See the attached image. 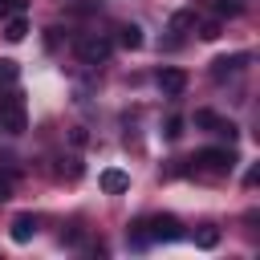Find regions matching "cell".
Returning <instances> with one entry per match:
<instances>
[{
	"instance_id": "obj_1",
	"label": "cell",
	"mask_w": 260,
	"mask_h": 260,
	"mask_svg": "<svg viewBox=\"0 0 260 260\" xmlns=\"http://www.w3.org/2000/svg\"><path fill=\"white\" fill-rule=\"evenodd\" d=\"M171 244V240H183V223L175 215H146L130 228V244L134 248H146V244Z\"/></svg>"
},
{
	"instance_id": "obj_2",
	"label": "cell",
	"mask_w": 260,
	"mask_h": 260,
	"mask_svg": "<svg viewBox=\"0 0 260 260\" xmlns=\"http://www.w3.org/2000/svg\"><path fill=\"white\" fill-rule=\"evenodd\" d=\"M236 162L240 158H236L232 146H207V150L195 154V171H203V175H232Z\"/></svg>"
},
{
	"instance_id": "obj_3",
	"label": "cell",
	"mask_w": 260,
	"mask_h": 260,
	"mask_svg": "<svg viewBox=\"0 0 260 260\" xmlns=\"http://www.w3.org/2000/svg\"><path fill=\"white\" fill-rule=\"evenodd\" d=\"M0 130L4 134H24L28 130V110L20 93H4L0 98Z\"/></svg>"
},
{
	"instance_id": "obj_4",
	"label": "cell",
	"mask_w": 260,
	"mask_h": 260,
	"mask_svg": "<svg viewBox=\"0 0 260 260\" xmlns=\"http://www.w3.org/2000/svg\"><path fill=\"white\" fill-rule=\"evenodd\" d=\"M73 49H77V57H81L85 65H106L110 53H114V45H110L106 37H98V32H93V37H81Z\"/></svg>"
},
{
	"instance_id": "obj_5",
	"label": "cell",
	"mask_w": 260,
	"mask_h": 260,
	"mask_svg": "<svg viewBox=\"0 0 260 260\" xmlns=\"http://www.w3.org/2000/svg\"><path fill=\"white\" fill-rule=\"evenodd\" d=\"M195 126H203V130H211V134H223L228 142L236 138V122H228V118H219V114H211V110H195Z\"/></svg>"
},
{
	"instance_id": "obj_6",
	"label": "cell",
	"mask_w": 260,
	"mask_h": 260,
	"mask_svg": "<svg viewBox=\"0 0 260 260\" xmlns=\"http://www.w3.org/2000/svg\"><path fill=\"white\" fill-rule=\"evenodd\" d=\"M248 61H252L248 53H232V57H215V61H211V77H219V81H223V77H232V73H240V69L248 65Z\"/></svg>"
},
{
	"instance_id": "obj_7",
	"label": "cell",
	"mask_w": 260,
	"mask_h": 260,
	"mask_svg": "<svg viewBox=\"0 0 260 260\" xmlns=\"http://www.w3.org/2000/svg\"><path fill=\"white\" fill-rule=\"evenodd\" d=\"M158 89H162V98H179L187 89V73L183 69H158Z\"/></svg>"
},
{
	"instance_id": "obj_8",
	"label": "cell",
	"mask_w": 260,
	"mask_h": 260,
	"mask_svg": "<svg viewBox=\"0 0 260 260\" xmlns=\"http://www.w3.org/2000/svg\"><path fill=\"white\" fill-rule=\"evenodd\" d=\"M32 236H37V215L20 211V215L12 219V240H16V244H28Z\"/></svg>"
},
{
	"instance_id": "obj_9",
	"label": "cell",
	"mask_w": 260,
	"mask_h": 260,
	"mask_svg": "<svg viewBox=\"0 0 260 260\" xmlns=\"http://www.w3.org/2000/svg\"><path fill=\"white\" fill-rule=\"evenodd\" d=\"M102 191H110V195H118V191H126L130 187V175L126 171H118V167H110V171H102Z\"/></svg>"
},
{
	"instance_id": "obj_10",
	"label": "cell",
	"mask_w": 260,
	"mask_h": 260,
	"mask_svg": "<svg viewBox=\"0 0 260 260\" xmlns=\"http://www.w3.org/2000/svg\"><path fill=\"white\" fill-rule=\"evenodd\" d=\"M24 32H28V20H24V12L8 16V24H4V37H8V41H24Z\"/></svg>"
},
{
	"instance_id": "obj_11",
	"label": "cell",
	"mask_w": 260,
	"mask_h": 260,
	"mask_svg": "<svg viewBox=\"0 0 260 260\" xmlns=\"http://www.w3.org/2000/svg\"><path fill=\"white\" fill-rule=\"evenodd\" d=\"M118 41H122L126 49H142V28H138V24H122V28H118Z\"/></svg>"
},
{
	"instance_id": "obj_12",
	"label": "cell",
	"mask_w": 260,
	"mask_h": 260,
	"mask_svg": "<svg viewBox=\"0 0 260 260\" xmlns=\"http://www.w3.org/2000/svg\"><path fill=\"white\" fill-rule=\"evenodd\" d=\"M211 8H215V16H240L248 4H244V0H215Z\"/></svg>"
},
{
	"instance_id": "obj_13",
	"label": "cell",
	"mask_w": 260,
	"mask_h": 260,
	"mask_svg": "<svg viewBox=\"0 0 260 260\" xmlns=\"http://www.w3.org/2000/svg\"><path fill=\"white\" fill-rule=\"evenodd\" d=\"M20 77V69H16V61H8V57H0V85H12Z\"/></svg>"
},
{
	"instance_id": "obj_14",
	"label": "cell",
	"mask_w": 260,
	"mask_h": 260,
	"mask_svg": "<svg viewBox=\"0 0 260 260\" xmlns=\"http://www.w3.org/2000/svg\"><path fill=\"white\" fill-rule=\"evenodd\" d=\"M195 24V12H175L171 16V32H183V28H191Z\"/></svg>"
},
{
	"instance_id": "obj_15",
	"label": "cell",
	"mask_w": 260,
	"mask_h": 260,
	"mask_svg": "<svg viewBox=\"0 0 260 260\" xmlns=\"http://www.w3.org/2000/svg\"><path fill=\"white\" fill-rule=\"evenodd\" d=\"M195 244H199V248H215V244H219V232H215V228H203V232L195 236Z\"/></svg>"
},
{
	"instance_id": "obj_16",
	"label": "cell",
	"mask_w": 260,
	"mask_h": 260,
	"mask_svg": "<svg viewBox=\"0 0 260 260\" xmlns=\"http://www.w3.org/2000/svg\"><path fill=\"white\" fill-rule=\"evenodd\" d=\"M24 12V0H0V16H16Z\"/></svg>"
},
{
	"instance_id": "obj_17",
	"label": "cell",
	"mask_w": 260,
	"mask_h": 260,
	"mask_svg": "<svg viewBox=\"0 0 260 260\" xmlns=\"http://www.w3.org/2000/svg\"><path fill=\"white\" fill-rule=\"evenodd\" d=\"M199 37H203V41H215V37H219V24H215V20H207V24L199 28Z\"/></svg>"
},
{
	"instance_id": "obj_18",
	"label": "cell",
	"mask_w": 260,
	"mask_h": 260,
	"mask_svg": "<svg viewBox=\"0 0 260 260\" xmlns=\"http://www.w3.org/2000/svg\"><path fill=\"white\" fill-rule=\"evenodd\" d=\"M179 134H183V118H171L167 122V138H179Z\"/></svg>"
}]
</instances>
